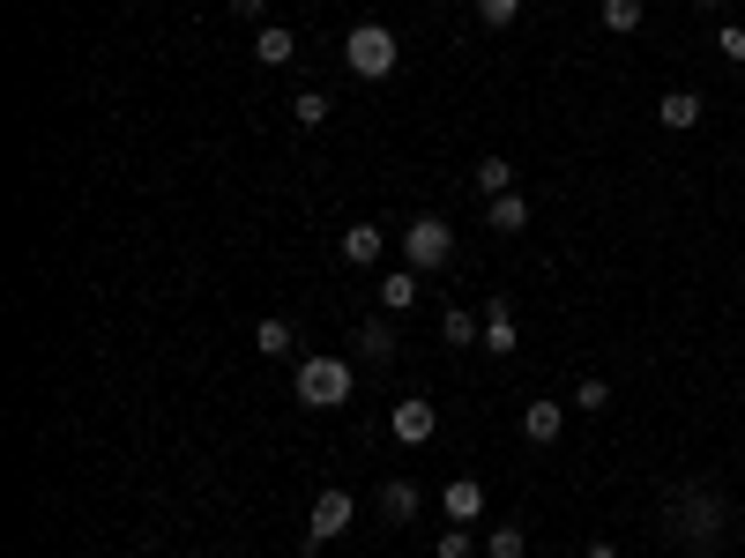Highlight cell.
Returning <instances> with one entry per match:
<instances>
[{
  "instance_id": "6da1fadb",
  "label": "cell",
  "mask_w": 745,
  "mask_h": 558,
  "mask_svg": "<svg viewBox=\"0 0 745 558\" xmlns=\"http://www.w3.org/2000/svg\"><path fill=\"white\" fill-rule=\"evenodd\" d=\"M664 529L678 536L686 551H716L723 529H731V507H723L716 485H678L670 491V507H664Z\"/></svg>"
},
{
  "instance_id": "7a4b0ae2",
  "label": "cell",
  "mask_w": 745,
  "mask_h": 558,
  "mask_svg": "<svg viewBox=\"0 0 745 558\" xmlns=\"http://www.w3.org/2000/svg\"><path fill=\"white\" fill-rule=\"evenodd\" d=\"M396 60H403V46H396V30H388V23H358V30L344 38V68L366 74V82L396 74Z\"/></svg>"
},
{
  "instance_id": "3957f363",
  "label": "cell",
  "mask_w": 745,
  "mask_h": 558,
  "mask_svg": "<svg viewBox=\"0 0 745 558\" xmlns=\"http://www.w3.org/2000/svg\"><path fill=\"white\" fill-rule=\"evenodd\" d=\"M350 380H358L350 358H306L298 365V402H306V410H344Z\"/></svg>"
},
{
  "instance_id": "277c9868",
  "label": "cell",
  "mask_w": 745,
  "mask_h": 558,
  "mask_svg": "<svg viewBox=\"0 0 745 558\" xmlns=\"http://www.w3.org/2000/svg\"><path fill=\"white\" fill-rule=\"evenodd\" d=\"M403 261L410 268H447L455 261V223L447 217H410L403 223Z\"/></svg>"
},
{
  "instance_id": "5b68a950",
  "label": "cell",
  "mask_w": 745,
  "mask_h": 558,
  "mask_svg": "<svg viewBox=\"0 0 745 558\" xmlns=\"http://www.w3.org/2000/svg\"><path fill=\"white\" fill-rule=\"evenodd\" d=\"M388 432H396L403 447H425V439L440 432V410H433V402H418V395H403L396 410H388Z\"/></svg>"
},
{
  "instance_id": "8992f818",
  "label": "cell",
  "mask_w": 745,
  "mask_h": 558,
  "mask_svg": "<svg viewBox=\"0 0 745 558\" xmlns=\"http://www.w3.org/2000/svg\"><path fill=\"white\" fill-rule=\"evenodd\" d=\"M350 521H358V507H350V491H336V485H328L321 499H314V521H306V536H314V544H336V536H344Z\"/></svg>"
},
{
  "instance_id": "52a82bcc",
  "label": "cell",
  "mask_w": 745,
  "mask_h": 558,
  "mask_svg": "<svg viewBox=\"0 0 745 558\" xmlns=\"http://www.w3.org/2000/svg\"><path fill=\"white\" fill-rule=\"evenodd\" d=\"M559 432H567V410H559V402H522V439H529V447H552Z\"/></svg>"
},
{
  "instance_id": "ba28073f",
  "label": "cell",
  "mask_w": 745,
  "mask_h": 558,
  "mask_svg": "<svg viewBox=\"0 0 745 558\" xmlns=\"http://www.w3.org/2000/svg\"><path fill=\"white\" fill-rule=\"evenodd\" d=\"M254 60H261V68H291V60H298V38L284 23H261V30H254Z\"/></svg>"
},
{
  "instance_id": "9c48e42d",
  "label": "cell",
  "mask_w": 745,
  "mask_h": 558,
  "mask_svg": "<svg viewBox=\"0 0 745 558\" xmlns=\"http://www.w3.org/2000/svg\"><path fill=\"white\" fill-rule=\"evenodd\" d=\"M440 507H447V521H463V529H470L477 514H485V485H477V477H455V485L440 491Z\"/></svg>"
},
{
  "instance_id": "30bf717a",
  "label": "cell",
  "mask_w": 745,
  "mask_h": 558,
  "mask_svg": "<svg viewBox=\"0 0 745 558\" xmlns=\"http://www.w3.org/2000/svg\"><path fill=\"white\" fill-rule=\"evenodd\" d=\"M380 246H388L380 223H344V261L350 268H372V261H380Z\"/></svg>"
},
{
  "instance_id": "8fae6325",
  "label": "cell",
  "mask_w": 745,
  "mask_h": 558,
  "mask_svg": "<svg viewBox=\"0 0 745 558\" xmlns=\"http://www.w3.org/2000/svg\"><path fill=\"white\" fill-rule=\"evenodd\" d=\"M515 313H507V298H493V306H485V342H477V350H493V358H507V350H515Z\"/></svg>"
},
{
  "instance_id": "7c38bea8",
  "label": "cell",
  "mask_w": 745,
  "mask_h": 558,
  "mask_svg": "<svg viewBox=\"0 0 745 558\" xmlns=\"http://www.w3.org/2000/svg\"><path fill=\"white\" fill-rule=\"evenodd\" d=\"M350 342H358V358H366V365H388V358H396V320H366Z\"/></svg>"
},
{
  "instance_id": "4fadbf2b",
  "label": "cell",
  "mask_w": 745,
  "mask_h": 558,
  "mask_svg": "<svg viewBox=\"0 0 745 558\" xmlns=\"http://www.w3.org/2000/svg\"><path fill=\"white\" fill-rule=\"evenodd\" d=\"M440 342H455V350H463V342H485V313H470V306H447V313H440Z\"/></svg>"
},
{
  "instance_id": "5bb4252c",
  "label": "cell",
  "mask_w": 745,
  "mask_h": 558,
  "mask_svg": "<svg viewBox=\"0 0 745 558\" xmlns=\"http://www.w3.org/2000/svg\"><path fill=\"white\" fill-rule=\"evenodd\" d=\"M485 223H493V231H507V239H515L522 223H529V201H522V195H493V209H485Z\"/></svg>"
},
{
  "instance_id": "9a60e30c",
  "label": "cell",
  "mask_w": 745,
  "mask_h": 558,
  "mask_svg": "<svg viewBox=\"0 0 745 558\" xmlns=\"http://www.w3.org/2000/svg\"><path fill=\"white\" fill-rule=\"evenodd\" d=\"M410 306H418V276L403 268V276H388V283H380V313H410Z\"/></svg>"
},
{
  "instance_id": "2e32d148",
  "label": "cell",
  "mask_w": 745,
  "mask_h": 558,
  "mask_svg": "<svg viewBox=\"0 0 745 558\" xmlns=\"http://www.w3.org/2000/svg\"><path fill=\"white\" fill-rule=\"evenodd\" d=\"M656 112H664V127H678V134H686V127H701V98H694V90H670Z\"/></svg>"
},
{
  "instance_id": "e0dca14e",
  "label": "cell",
  "mask_w": 745,
  "mask_h": 558,
  "mask_svg": "<svg viewBox=\"0 0 745 558\" xmlns=\"http://www.w3.org/2000/svg\"><path fill=\"white\" fill-rule=\"evenodd\" d=\"M642 23H648V0H604V30L626 38V30H642Z\"/></svg>"
},
{
  "instance_id": "ac0fdd59",
  "label": "cell",
  "mask_w": 745,
  "mask_h": 558,
  "mask_svg": "<svg viewBox=\"0 0 745 558\" xmlns=\"http://www.w3.org/2000/svg\"><path fill=\"white\" fill-rule=\"evenodd\" d=\"M380 514H388V521H410V514H418V485H380Z\"/></svg>"
},
{
  "instance_id": "d6986e66",
  "label": "cell",
  "mask_w": 745,
  "mask_h": 558,
  "mask_svg": "<svg viewBox=\"0 0 745 558\" xmlns=\"http://www.w3.org/2000/svg\"><path fill=\"white\" fill-rule=\"evenodd\" d=\"M477 187L485 195H515V165L507 157H477Z\"/></svg>"
},
{
  "instance_id": "ffe728a7",
  "label": "cell",
  "mask_w": 745,
  "mask_h": 558,
  "mask_svg": "<svg viewBox=\"0 0 745 558\" xmlns=\"http://www.w3.org/2000/svg\"><path fill=\"white\" fill-rule=\"evenodd\" d=\"M291 320H261V328H254V350H261V358H284V350H291Z\"/></svg>"
},
{
  "instance_id": "44dd1931",
  "label": "cell",
  "mask_w": 745,
  "mask_h": 558,
  "mask_svg": "<svg viewBox=\"0 0 745 558\" xmlns=\"http://www.w3.org/2000/svg\"><path fill=\"white\" fill-rule=\"evenodd\" d=\"M291 120L298 127H321L328 120V98H321V90H298V98H291Z\"/></svg>"
},
{
  "instance_id": "7402d4cb",
  "label": "cell",
  "mask_w": 745,
  "mask_h": 558,
  "mask_svg": "<svg viewBox=\"0 0 745 558\" xmlns=\"http://www.w3.org/2000/svg\"><path fill=\"white\" fill-rule=\"evenodd\" d=\"M485 551H493V558H522V551H529V536H522L515 521H499V529H493V544H485Z\"/></svg>"
},
{
  "instance_id": "603a6c76",
  "label": "cell",
  "mask_w": 745,
  "mask_h": 558,
  "mask_svg": "<svg viewBox=\"0 0 745 558\" xmlns=\"http://www.w3.org/2000/svg\"><path fill=\"white\" fill-rule=\"evenodd\" d=\"M477 16H485V23H493V30H507V23H515V16H522V0H477Z\"/></svg>"
},
{
  "instance_id": "cb8c5ba5",
  "label": "cell",
  "mask_w": 745,
  "mask_h": 558,
  "mask_svg": "<svg viewBox=\"0 0 745 558\" xmlns=\"http://www.w3.org/2000/svg\"><path fill=\"white\" fill-rule=\"evenodd\" d=\"M716 52H723V60H745V23H723L716 30Z\"/></svg>"
},
{
  "instance_id": "d4e9b609",
  "label": "cell",
  "mask_w": 745,
  "mask_h": 558,
  "mask_svg": "<svg viewBox=\"0 0 745 558\" xmlns=\"http://www.w3.org/2000/svg\"><path fill=\"white\" fill-rule=\"evenodd\" d=\"M574 402H582V410H612V388H604V380H582Z\"/></svg>"
},
{
  "instance_id": "484cf974",
  "label": "cell",
  "mask_w": 745,
  "mask_h": 558,
  "mask_svg": "<svg viewBox=\"0 0 745 558\" xmlns=\"http://www.w3.org/2000/svg\"><path fill=\"white\" fill-rule=\"evenodd\" d=\"M433 558H470V529H463V521H455V529L440 536V551H433Z\"/></svg>"
},
{
  "instance_id": "4316f807",
  "label": "cell",
  "mask_w": 745,
  "mask_h": 558,
  "mask_svg": "<svg viewBox=\"0 0 745 558\" xmlns=\"http://www.w3.org/2000/svg\"><path fill=\"white\" fill-rule=\"evenodd\" d=\"M261 8H269V0H231V16H247V23H261Z\"/></svg>"
},
{
  "instance_id": "83f0119b",
  "label": "cell",
  "mask_w": 745,
  "mask_h": 558,
  "mask_svg": "<svg viewBox=\"0 0 745 558\" xmlns=\"http://www.w3.org/2000/svg\"><path fill=\"white\" fill-rule=\"evenodd\" d=\"M582 558H619V551H612V544H589V551H582Z\"/></svg>"
},
{
  "instance_id": "f1b7e54d",
  "label": "cell",
  "mask_w": 745,
  "mask_h": 558,
  "mask_svg": "<svg viewBox=\"0 0 745 558\" xmlns=\"http://www.w3.org/2000/svg\"><path fill=\"white\" fill-rule=\"evenodd\" d=\"M694 8H723V0H694Z\"/></svg>"
}]
</instances>
